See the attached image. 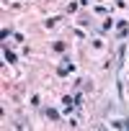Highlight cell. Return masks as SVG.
Returning <instances> with one entry per match:
<instances>
[{
    "label": "cell",
    "instance_id": "cell-1",
    "mask_svg": "<svg viewBox=\"0 0 129 131\" xmlns=\"http://www.w3.org/2000/svg\"><path fill=\"white\" fill-rule=\"evenodd\" d=\"M44 116H47L49 121H57V118H59V111H54V108H47V113H44Z\"/></svg>",
    "mask_w": 129,
    "mask_h": 131
},
{
    "label": "cell",
    "instance_id": "cell-2",
    "mask_svg": "<svg viewBox=\"0 0 129 131\" xmlns=\"http://www.w3.org/2000/svg\"><path fill=\"white\" fill-rule=\"evenodd\" d=\"M3 57H5V62H8V64H16V54H13V51H8V49H5V51H3Z\"/></svg>",
    "mask_w": 129,
    "mask_h": 131
},
{
    "label": "cell",
    "instance_id": "cell-3",
    "mask_svg": "<svg viewBox=\"0 0 129 131\" xmlns=\"http://www.w3.org/2000/svg\"><path fill=\"white\" fill-rule=\"evenodd\" d=\"M111 126H114V128H129V118H124V121H114Z\"/></svg>",
    "mask_w": 129,
    "mask_h": 131
},
{
    "label": "cell",
    "instance_id": "cell-4",
    "mask_svg": "<svg viewBox=\"0 0 129 131\" xmlns=\"http://www.w3.org/2000/svg\"><path fill=\"white\" fill-rule=\"evenodd\" d=\"M64 49H67L64 41H54V51H64Z\"/></svg>",
    "mask_w": 129,
    "mask_h": 131
},
{
    "label": "cell",
    "instance_id": "cell-5",
    "mask_svg": "<svg viewBox=\"0 0 129 131\" xmlns=\"http://www.w3.org/2000/svg\"><path fill=\"white\" fill-rule=\"evenodd\" d=\"M57 21H59V18H57V16H52V18H47V21H44V26H47V28H52Z\"/></svg>",
    "mask_w": 129,
    "mask_h": 131
},
{
    "label": "cell",
    "instance_id": "cell-6",
    "mask_svg": "<svg viewBox=\"0 0 129 131\" xmlns=\"http://www.w3.org/2000/svg\"><path fill=\"white\" fill-rule=\"evenodd\" d=\"M0 36H3V39H8V36H16L11 28H3V31H0Z\"/></svg>",
    "mask_w": 129,
    "mask_h": 131
},
{
    "label": "cell",
    "instance_id": "cell-7",
    "mask_svg": "<svg viewBox=\"0 0 129 131\" xmlns=\"http://www.w3.org/2000/svg\"><path fill=\"white\" fill-rule=\"evenodd\" d=\"M80 5H90V0H80Z\"/></svg>",
    "mask_w": 129,
    "mask_h": 131
}]
</instances>
